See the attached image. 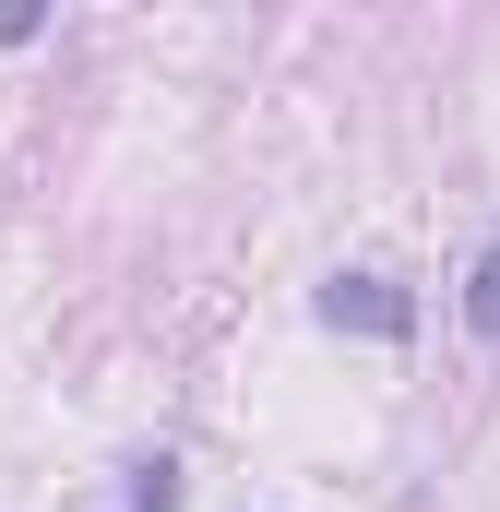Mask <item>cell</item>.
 Segmentation results:
<instances>
[{
	"label": "cell",
	"mask_w": 500,
	"mask_h": 512,
	"mask_svg": "<svg viewBox=\"0 0 500 512\" xmlns=\"http://www.w3.org/2000/svg\"><path fill=\"white\" fill-rule=\"evenodd\" d=\"M334 334H381V346H405L417 334V298L393 286V274H322V298H310Z\"/></svg>",
	"instance_id": "1"
},
{
	"label": "cell",
	"mask_w": 500,
	"mask_h": 512,
	"mask_svg": "<svg viewBox=\"0 0 500 512\" xmlns=\"http://www.w3.org/2000/svg\"><path fill=\"white\" fill-rule=\"evenodd\" d=\"M465 322H477V346H500V239L465 262Z\"/></svg>",
	"instance_id": "2"
}]
</instances>
